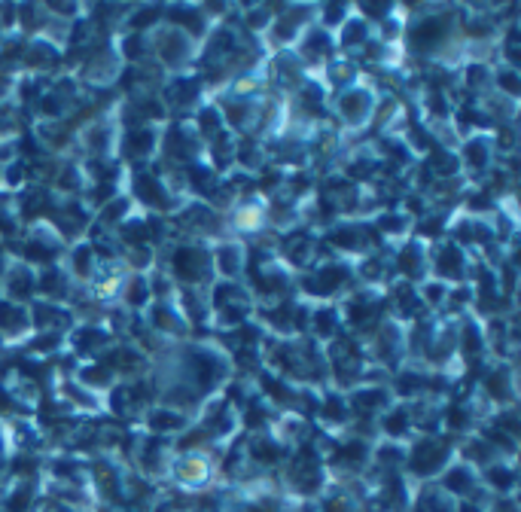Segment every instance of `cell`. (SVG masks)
<instances>
[{
  "label": "cell",
  "mask_w": 521,
  "mask_h": 512,
  "mask_svg": "<svg viewBox=\"0 0 521 512\" xmlns=\"http://www.w3.org/2000/svg\"><path fill=\"white\" fill-rule=\"evenodd\" d=\"M345 37H348V43H351V40L357 43V40H363V28H360V25H357V28H348V34H345Z\"/></svg>",
  "instance_id": "21"
},
{
  "label": "cell",
  "mask_w": 521,
  "mask_h": 512,
  "mask_svg": "<svg viewBox=\"0 0 521 512\" xmlns=\"http://www.w3.org/2000/svg\"><path fill=\"white\" fill-rule=\"evenodd\" d=\"M311 49H314V52H330V40H323V37H311Z\"/></svg>",
  "instance_id": "18"
},
{
  "label": "cell",
  "mask_w": 521,
  "mask_h": 512,
  "mask_svg": "<svg viewBox=\"0 0 521 512\" xmlns=\"http://www.w3.org/2000/svg\"><path fill=\"white\" fill-rule=\"evenodd\" d=\"M327 415H330V418H342V403H336V400H333V403H330V412H327Z\"/></svg>",
  "instance_id": "24"
},
{
  "label": "cell",
  "mask_w": 521,
  "mask_h": 512,
  "mask_svg": "<svg viewBox=\"0 0 521 512\" xmlns=\"http://www.w3.org/2000/svg\"><path fill=\"white\" fill-rule=\"evenodd\" d=\"M363 104H366V101H363L360 95H357V98H345V113H360Z\"/></svg>",
  "instance_id": "14"
},
{
  "label": "cell",
  "mask_w": 521,
  "mask_h": 512,
  "mask_svg": "<svg viewBox=\"0 0 521 512\" xmlns=\"http://www.w3.org/2000/svg\"><path fill=\"white\" fill-rule=\"evenodd\" d=\"M153 424H156V427H177V424H180V418H177V415H156V418H153Z\"/></svg>",
  "instance_id": "13"
},
{
  "label": "cell",
  "mask_w": 521,
  "mask_h": 512,
  "mask_svg": "<svg viewBox=\"0 0 521 512\" xmlns=\"http://www.w3.org/2000/svg\"><path fill=\"white\" fill-rule=\"evenodd\" d=\"M454 168H458V162H454L451 156H445V153H439V156H436V171H442V174H451Z\"/></svg>",
  "instance_id": "8"
},
{
  "label": "cell",
  "mask_w": 521,
  "mask_h": 512,
  "mask_svg": "<svg viewBox=\"0 0 521 512\" xmlns=\"http://www.w3.org/2000/svg\"><path fill=\"white\" fill-rule=\"evenodd\" d=\"M500 83H503V86H506L509 92H515V89H518V83H515V77H503Z\"/></svg>",
  "instance_id": "25"
},
{
  "label": "cell",
  "mask_w": 521,
  "mask_h": 512,
  "mask_svg": "<svg viewBox=\"0 0 521 512\" xmlns=\"http://www.w3.org/2000/svg\"><path fill=\"white\" fill-rule=\"evenodd\" d=\"M439 263H442L439 269H442L445 275H458V272H461V269H458V263H461V260H458V250H445Z\"/></svg>",
  "instance_id": "5"
},
{
  "label": "cell",
  "mask_w": 521,
  "mask_h": 512,
  "mask_svg": "<svg viewBox=\"0 0 521 512\" xmlns=\"http://www.w3.org/2000/svg\"><path fill=\"white\" fill-rule=\"evenodd\" d=\"M333 241H336V244H342V247H354V244H357V235H354V232H348V229H342V232H336V235H333Z\"/></svg>",
  "instance_id": "10"
},
{
  "label": "cell",
  "mask_w": 521,
  "mask_h": 512,
  "mask_svg": "<svg viewBox=\"0 0 521 512\" xmlns=\"http://www.w3.org/2000/svg\"><path fill=\"white\" fill-rule=\"evenodd\" d=\"M467 348H470V351H479V336H476L473 330L467 333Z\"/></svg>",
  "instance_id": "23"
},
{
  "label": "cell",
  "mask_w": 521,
  "mask_h": 512,
  "mask_svg": "<svg viewBox=\"0 0 521 512\" xmlns=\"http://www.w3.org/2000/svg\"><path fill=\"white\" fill-rule=\"evenodd\" d=\"M132 302H144V284H135V293H128Z\"/></svg>",
  "instance_id": "22"
},
{
  "label": "cell",
  "mask_w": 521,
  "mask_h": 512,
  "mask_svg": "<svg viewBox=\"0 0 521 512\" xmlns=\"http://www.w3.org/2000/svg\"><path fill=\"white\" fill-rule=\"evenodd\" d=\"M317 327H320V333H330V330L336 327L333 314H330V311H320V317H317Z\"/></svg>",
  "instance_id": "9"
},
{
  "label": "cell",
  "mask_w": 521,
  "mask_h": 512,
  "mask_svg": "<svg viewBox=\"0 0 521 512\" xmlns=\"http://www.w3.org/2000/svg\"><path fill=\"white\" fill-rule=\"evenodd\" d=\"M150 141H153V138H150L147 132H141V135H135V138H128V153H135V156H138V153H147V150H150Z\"/></svg>",
  "instance_id": "6"
},
{
  "label": "cell",
  "mask_w": 521,
  "mask_h": 512,
  "mask_svg": "<svg viewBox=\"0 0 521 512\" xmlns=\"http://www.w3.org/2000/svg\"><path fill=\"white\" fill-rule=\"evenodd\" d=\"M387 427H390V430H403V427H406V418H403V415H394V418L387 421Z\"/></svg>",
  "instance_id": "20"
},
{
  "label": "cell",
  "mask_w": 521,
  "mask_h": 512,
  "mask_svg": "<svg viewBox=\"0 0 521 512\" xmlns=\"http://www.w3.org/2000/svg\"><path fill=\"white\" fill-rule=\"evenodd\" d=\"M0 327H4V330H22L25 317L16 308H10V305H0Z\"/></svg>",
  "instance_id": "3"
},
{
  "label": "cell",
  "mask_w": 521,
  "mask_h": 512,
  "mask_svg": "<svg viewBox=\"0 0 521 512\" xmlns=\"http://www.w3.org/2000/svg\"><path fill=\"white\" fill-rule=\"evenodd\" d=\"M202 128H205L208 135H214V132H217V116H214L211 110H208V113H202Z\"/></svg>",
  "instance_id": "11"
},
{
  "label": "cell",
  "mask_w": 521,
  "mask_h": 512,
  "mask_svg": "<svg viewBox=\"0 0 521 512\" xmlns=\"http://www.w3.org/2000/svg\"><path fill=\"white\" fill-rule=\"evenodd\" d=\"M442 31H445L442 22H424V25L412 34V43H415L418 49H430V46L442 37Z\"/></svg>",
  "instance_id": "2"
},
{
  "label": "cell",
  "mask_w": 521,
  "mask_h": 512,
  "mask_svg": "<svg viewBox=\"0 0 521 512\" xmlns=\"http://www.w3.org/2000/svg\"><path fill=\"white\" fill-rule=\"evenodd\" d=\"M470 162H476V165H482L485 162V147H470Z\"/></svg>",
  "instance_id": "19"
},
{
  "label": "cell",
  "mask_w": 521,
  "mask_h": 512,
  "mask_svg": "<svg viewBox=\"0 0 521 512\" xmlns=\"http://www.w3.org/2000/svg\"><path fill=\"white\" fill-rule=\"evenodd\" d=\"M43 287H46V293H61V278H55V272H52V275H46Z\"/></svg>",
  "instance_id": "15"
},
{
  "label": "cell",
  "mask_w": 521,
  "mask_h": 512,
  "mask_svg": "<svg viewBox=\"0 0 521 512\" xmlns=\"http://www.w3.org/2000/svg\"><path fill=\"white\" fill-rule=\"evenodd\" d=\"M202 263H205V256L195 253V250H180L177 253V272L183 278H199L202 275V269H199Z\"/></svg>",
  "instance_id": "1"
},
{
  "label": "cell",
  "mask_w": 521,
  "mask_h": 512,
  "mask_svg": "<svg viewBox=\"0 0 521 512\" xmlns=\"http://www.w3.org/2000/svg\"><path fill=\"white\" fill-rule=\"evenodd\" d=\"M186 150H189V147H186V138H183L180 132H171V153H174V156H186Z\"/></svg>",
  "instance_id": "7"
},
{
  "label": "cell",
  "mask_w": 521,
  "mask_h": 512,
  "mask_svg": "<svg viewBox=\"0 0 521 512\" xmlns=\"http://www.w3.org/2000/svg\"><path fill=\"white\" fill-rule=\"evenodd\" d=\"M220 260H223V269L226 272H235V250H223Z\"/></svg>",
  "instance_id": "17"
},
{
  "label": "cell",
  "mask_w": 521,
  "mask_h": 512,
  "mask_svg": "<svg viewBox=\"0 0 521 512\" xmlns=\"http://www.w3.org/2000/svg\"><path fill=\"white\" fill-rule=\"evenodd\" d=\"M13 287H16V296H28V290H31V281H28L25 275H16Z\"/></svg>",
  "instance_id": "12"
},
{
  "label": "cell",
  "mask_w": 521,
  "mask_h": 512,
  "mask_svg": "<svg viewBox=\"0 0 521 512\" xmlns=\"http://www.w3.org/2000/svg\"><path fill=\"white\" fill-rule=\"evenodd\" d=\"M138 189H141V196H144L147 202H159V205L165 202V199H162V189H159L153 180H147V177H141V180H138Z\"/></svg>",
  "instance_id": "4"
},
{
  "label": "cell",
  "mask_w": 521,
  "mask_h": 512,
  "mask_svg": "<svg viewBox=\"0 0 521 512\" xmlns=\"http://www.w3.org/2000/svg\"><path fill=\"white\" fill-rule=\"evenodd\" d=\"M491 394H494V397H503V394H506L503 375H494V378H491Z\"/></svg>",
  "instance_id": "16"
}]
</instances>
